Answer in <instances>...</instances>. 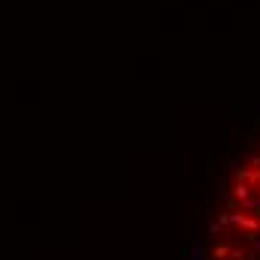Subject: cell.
Instances as JSON below:
<instances>
[{
    "instance_id": "1",
    "label": "cell",
    "mask_w": 260,
    "mask_h": 260,
    "mask_svg": "<svg viewBox=\"0 0 260 260\" xmlns=\"http://www.w3.org/2000/svg\"><path fill=\"white\" fill-rule=\"evenodd\" d=\"M228 254H231V245H224V242L212 248V257H215V260H228Z\"/></svg>"
}]
</instances>
